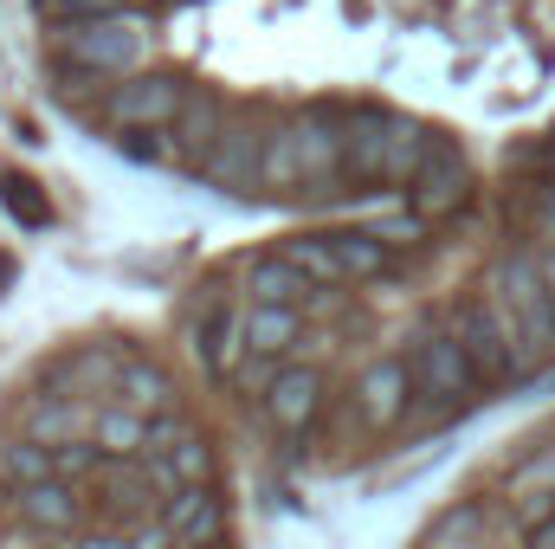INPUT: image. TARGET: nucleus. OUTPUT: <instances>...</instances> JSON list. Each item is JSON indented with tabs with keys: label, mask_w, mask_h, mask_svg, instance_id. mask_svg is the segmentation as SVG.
Instances as JSON below:
<instances>
[{
	"label": "nucleus",
	"mask_w": 555,
	"mask_h": 549,
	"mask_svg": "<svg viewBox=\"0 0 555 549\" xmlns=\"http://www.w3.org/2000/svg\"><path fill=\"white\" fill-rule=\"evenodd\" d=\"M524 549H555V511H550V518H537V524L524 531Z\"/></svg>",
	"instance_id": "obj_31"
},
{
	"label": "nucleus",
	"mask_w": 555,
	"mask_h": 549,
	"mask_svg": "<svg viewBox=\"0 0 555 549\" xmlns=\"http://www.w3.org/2000/svg\"><path fill=\"white\" fill-rule=\"evenodd\" d=\"M485 531H491L485 505H452L446 518H433L426 549H485Z\"/></svg>",
	"instance_id": "obj_23"
},
{
	"label": "nucleus",
	"mask_w": 555,
	"mask_h": 549,
	"mask_svg": "<svg viewBox=\"0 0 555 549\" xmlns=\"http://www.w3.org/2000/svg\"><path fill=\"white\" fill-rule=\"evenodd\" d=\"M408 369H414V388H420V401H426V420H452V413H465L485 395L478 369L465 362V349L452 343L446 323H426L408 343Z\"/></svg>",
	"instance_id": "obj_2"
},
{
	"label": "nucleus",
	"mask_w": 555,
	"mask_h": 549,
	"mask_svg": "<svg viewBox=\"0 0 555 549\" xmlns=\"http://www.w3.org/2000/svg\"><path fill=\"white\" fill-rule=\"evenodd\" d=\"M537 240H543V246H555V181L537 194Z\"/></svg>",
	"instance_id": "obj_30"
},
{
	"label": "nucleus",
	"mask_w": 555,
	"mask_h": 549,
	"mask_svg": "<svg viewBox=\"0 0 555 549\" xmlns=\"http://www.w3.org/2000/svg\"><path fill=\"white\" fill-rule=\"evenodd\" d=\"M194 349H201V369L220 382V375H240V362L253 356L246 343V310H227V304H207L201 323H194Z\"/></svg>",
	"instance_id": "obj_12"
},
{
	"label": "nucleus",
	"mask_w": 555,
	"mask_h": 549,
	"mask_svg": "<svg viewBox=\"0 0 555 549\" xmlns=\"http://www.w3.org/2000/svg\"><path fill=\"white\" fill-rule=\"evenodd\" d=\"M130 0H59V13L72 20V26H85V20H117Z\"/></svg>",
	"instance_id": "obj_29"
},
{
	"label": "nucleus",
	"mask_w": 555,
	"mask_h": 549,
	"mask_svg": "<svg viewBox=\"0 0 555 549\" xmlns=\"http://www.w3.org/2000/svg\"><path fill=\"white\" fill-rule=\"evenodd\" d=\"M91 439L111 459H137V452H149V413H137L130 401H104L91 413Z\"/></svg>",
	"instance_id": "obj_19"
},
{
	"label": "nucleus",
	"mask_w": 555,
	"mask_h": 549,
	"mask_svg": "<svg viewBox=\"0 0 555 549\" xmlns=\"http://www.w3.org/2000/svg\"><path fill=\"white\" fill-rule=\"evenodd\" d=\"M323 413V375L310 362H291V369H272L266 382V420H272L284 439L310 433V420Z\"/></svg>",
	"instance_id": "obj_11"
},
{
	"label": "nucleus",
	"mask_w": 555,
	"mask_h": 549,
	"mask_svg": "<svg viewBox=\"0 0 555 549\" xmlns=\"http://www.w3.org/2000/svg\"><path fill=\"white\" fill-rule=\"evenodd\" d=\"M543 253V278H550V291H555V246H537Z\"/></svg>",
	"instance_id": "obj_32"
},
{
	"label": "nucleus",
	"mask_w": 555,
	"mask_h": 549,
	"mask_svg": "<svg viewBox=\"0 0 555 549\" xmlns=\"http://www.w3.org/2000/svg\"><path fill=\"white\" fill-rule=\"evenodd\" d=\"M59 52L72 59V72H91V78H130L142 59H149V26L142 20H85L59 39Z\"/></svg>",
	"instance_id": "obj_4"
},
{
	"label": "nucleus",
	"mask_w": 555,
	"mask_h": 549,
	"mask_svg": "<svg viewBox=\"0 0 555 549\" xmlns=\"http://www.w3.org/2000/svg\"><path fill=\"white\" fill-rule=\"evenodd\" d=\"M227 104L214 98V91H188V104H181V117L168 124V142H175V162H188V168H201V155L214 149V142L227 137Z\"/></svg>",
	"instance_id": "obj_15"
},
{
	"label": "nucleus",
	"mask_w": 555,
	"mask_h": 549,
	"mask_svg": "<svg viewBox=\"0 0 555 549\" xmlns=\"http://www.w3.org/2000/svg\"><path fill=\"white\" fill-rule=\"evenodd\" d=\"M72 549H137V531H124V524H91V531H78Z\"/></svg>",
	"instance_id": "obj_28"
},
{
	"label": "nucleus",
	"mask_w": 555,
	"mask_h": 549,
	"mask_svg": "<svg viewBox=\"0 0 555 549\" xmlns=\"http://www.w3.org/2000/svg\"><path fill=\"white\" fill-rule=\"evenodd\" d=\"M278 253L310 284H362V278H375L388 266V240L382 233H356V227L349 233H297Z\"/></svg>",
	"instance_id": "obj_3"
},
{
	"label": "nucleus",
	"mask_w": 555,
	"mask_h": 549,
	"mask_svg": "<svg viewBox=\"0 0 555 549\" xmlns=\"http://www.w3.org/2000/svg\"><path fill=\"white\" fill-rule=\"evenodd\" d=\"M491 304L504 317V336H511V362L517 375H537L555 362V291L543 278V253L537 246H517L491 266Z\"/></svg>",
	"instance_id": "obj_1"
},
{
	"label": "nucleus",
	"mask_w": 555,
	"mask_h": 549,
	"mask_svg": "<svg viewBox=\"0 0 555 549\" xmlns=\"http://www.w3.org/2000/svg\"><path fill=\"white\" fill-rule=\"evenodd\" d=\"M465 201H472V162H465L459 142L439 130L426 168H420L414 188H408V207H414V220H446V214H459Z\"/></svg>",
	"instance_id": "obj_8"
},
{
	"label": "nucleus",
	"mask_w": 555,
	"mask_h": 549,
	"mask_svg": "<svg viewBox=\"0 0 555 549\" xmlns=\"http://www.w3.org/2000/svg\"><path fill=\"white\" fill-rule=\"evenodd\" d=\"M266 188H304V175H297V142H291V124H272V142H266Z\"/></svg>",
	"instance_id": "obj_27"
},
{
	"label": "nucleus",
	"mask_w": 555,
	"mask_h": 549,
	"mask_svg": "<svg viewBox=\"0 0 555 549\" xmlns=\"http://www.w3.org/2000/svg\"><path fill=\"white\" fill-rule=\"evenodd\" d=\"M162 524L175 531V544H214V537H227V498H220V485H181L162 505Z\"/></svg>",
	"instance_id": "obj_14"
},
{
	"label": "nucleus",
	"mask_w": 555,
	"mask_h": 549,
	"mask_svg": "<svg viewBox=\"0 0 555 549\" xmlns=\"http://www.w3.org/2000/svg\"><path fill=\"white\" fill-rule=\"evenodd\" d=\"M304 336V304H246V343L253 356H284Z\"/></svg>",
	"instance_id": "obj_18"
},
{
	"label": "nucleus",
	"mask_w": 555,
	"mask_h": 549,
	"mask_svg": "<svg viewBox=\"0 0 555 549\" xmlns=\"http://www.w3.org/2000/svg\"><path fill=\"white\" fill-rule=\"evenodd\" d=\"M246 291H253V304H304V297H310V291H323V284H310V278L284 259V253H272V259H253Z\"/></svg>",
	"instance_id": "obj_21"
},
{
	"label": "nucleus",
	"mask_w": 555,
	"mask_h": 549,
	"mask_svg": "<svg viewBox=\"0 0 555 549\" xmlns=\"http://www.w3.org/2000/svg\"><path fill=\"white\" fill-rule=\"evenodd\" d=\"M181 549H227V544H220V537H214V544H181Z\"/></svg>",
	"instance_id": "obj_33"
},
{
	"label": "nucleus",
	"mask_w": 555,
	"mask_h": 549,
	"mask_svg": "<svg viewBox=\"0 0 555 549\" xmlns=\"http://www.w3.org/2000/svg\"><path fill=\"white\" fill-rule=\"evenodd\" d=\"M91 491H98V511H104V524H149V472H130L124 459H98V472L85 478Z\"/></svg>",
	"instance_id": "obj_13"
},
{
	"label": "nucleus",
	"mask_w": 555,
	"mask_h": 549,
	"mask_svg": "<svg viewBox=\"0 0 555 549\" xmlns=\"http://www.w3.org/2000/svg\"><path fill=\"white\" fill-rule=\"evenodd\" d=\"M188 104V85L175 72H130L111 98H104V124L111 130H168Z\"/></svg>",
	"instance_id": "obj_7"
},
{
	"label": "nucleus",
	"mask_w": 555,
	"mask_h": 549,
	"mask_svg": "<svg viewBox=\"0 0 555 549\" xmlns=\"http://www.w3.org/2000/svg\"><path fill=\"white\" fill-rule=\"evenodd\" d=\"M0 207H7L20 227H46V220H52V201L39 194L33 175H0Z\"/></svg>",
	"instance_id": "obj_25"
},
{
	"label": "nucleus",
	"mask_w": 555,
	"mask_h": 549,
	"mask_svg": "<svg viewBox=\"0 0 555 549\" xmlns=\"http://www.w3.org/2000/svg\"><path fill=\"white\" fill-rule=\"evenodd\" d=\"M0 478H13V485H46V478H59V452L20 433L13 446H0Z\"/></svg>",
	"instance_id": "obj_24"
},
{
	"label": "nucleus",
	"mask_w": 555,
	"mask_h": 549,
	"mask_svg": "<svg viewBox=\"0 0 555 549\" xmlns=\"http://www.w3.org/2000/svg\"><path fill=\"white\" fill-rule=\"evenodd\" d=\"M291 142H297V175H304V188L349 181V175H343V117H336V111H297V117H291Z\"/></svg>",
	"instance_id": "obj_10"
},
{
	"label": "nucleus",
	"mask_w": 555,
	"mask_h": 549,
	"mask_svg": "<svg viewBox=\"0 0 555 549\" xmlns=\"http://www.w3.org/2000/svg\"><path fill=\"white\" fill-rule=\"evenodd\" d=\"M433 137L439 130H426L414 117H395L388 111V137H382V188H414V175L426 168V155H433Z\"/></svg>",
	"instance_id": "obj_17"
},
{
	"label": "nucleus",
	"mask_w": 555,
	"mask_h": 549,
	"mask_svg": "<svg viewBox=\"0 0 555 549\" xmlns=\"http://www.w3.org/2000/svg\"><path fill=\"white\" fill-rule=\"evenodd\" d=\"M266 142H272V117H233L227 137L201 155V181L220 194H259L266 188Z\"/></svg>",
	"instance_id": "obj_5"
},
{
	"label": "nucleus",
	"mask_w": 555,
	"mask_h": 549,
	"mask_svg": "<svg viewBox=\"0 0 555 549\" xmlns=\"http://www.w3.org/2000/svg\"><path fill=\"white\" fill-rule=\"evenodd\" d=\"M13 511H20V524H33V531H46V537H59V531H78V518H85V505H78L72 478L20 485V491H13Z\"/></svg>",
	"instance_id": "obj_16"
},
{
	"label": "nucleus",
	"mask_w": 555,
	"mask_h": 549,
	"mask_svg": "<svg viewBox=\"0 0 555 549\" xmlns=\"http://www.w3.org/2000/svg\"><path fill=\"white\" fill-rule=\"evenodd\" d=\"M446 330H452V343L465 349V362L478 369V382H485V388L517 382L511 336H504V317H498V304H491V297H465V304L446 317Z\"/></svg>",
	"instance_id": "obj_6"
},
{
	"label": "nucleus",
	"mask_w": 555,
	"mask_h": 549,
	"mask_svg": "<svg viewBox=\"0 0 555 549\" xmlns=\"http://www.w3.org/2000/svg\"><path fill=\"white\" fill-rule=\"evenodd\" d=\"M168 465H175L181 485H214V439L207 433H181L168 446Z\"/></svg>",
	"instance_id": "obj_26"
},
{
	"label": "nucleus",
	"mask_w": 555,
	"mask_h": 549,
	"mask_svg": "<svg viewBox=\"0 0 555 549\" xmlns=\"http://www.w3.org/2000/svg\"><path fill=\"white\" fill-rule=\"evenodd\" d=\"M111 401H130L137 413H168V408H175V382H168V369H162V362L130 356V362H124V382H117V395H111Z\"/></svg>",
	"instance_id": "obj_20"
},
{
	"label": "nucleus",
	"mask_w": 555,
	"mask_h": 549,
	"mask_svg": "<svg viewBox=\"0 0 555 549\" xmlns=\"http://www.w3.org/2000/svg\"><path fill=\"white\" fill-rule=\"evenodd\" d=\"M414 369H408V356H382V362H369L362 369V382H356V420L369 426V433H395L408 408H414Z\"/></svg>",
	"instance_id": "obj_9"
},
{
	"label": "nucleus",
	"mask_w": 555,
	"mask_h": 549,
	"mask_svg": "<svg viewBox=\"0 0 555 549\" xmlns=\"http://www.w3.org/2000/svg\"><path fill=\"white\" fill-rule=\"evenodd\" d=\"M78 426L91 433V420H78L72 395H65V401H39V408L20 420V433H26V439H39V446H52V452H59V446H78Z\"/></svg>",
	"instance_id": "obj_22"
}]
</instances>
